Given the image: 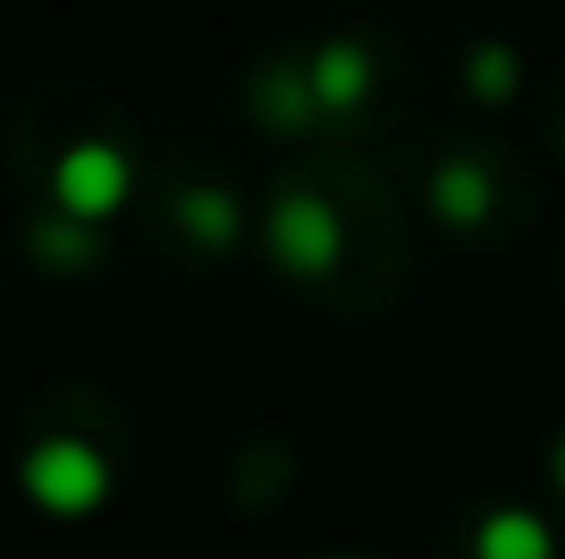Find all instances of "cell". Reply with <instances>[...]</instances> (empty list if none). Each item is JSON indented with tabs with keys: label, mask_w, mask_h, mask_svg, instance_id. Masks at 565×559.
I'll return each instance as SVG.
<instances>
[{
	"label": "cell",
	"mask_w": 565,
	"mask_h": 559,
	"mask_svg": "<svg viewBox=\"0 0 565 559\" xmlns=\"http://www.w3.org/2000/svg\"><path fill=\"white\" fill-rule=\"evenodd\" d=\"M270 251H277L282 271L322 277V271L342 257V224H335V211H329L322 198L296 191V198H282L277 211H270Z\"/></svg>",
	"instance_id": "cell-1"
},
{
	"label": "cell",
	"mask_w": 565,
	"mask_h": 559,
	"mask_svg": "<svg viewBox=\"0 0 565 559\" xmlns=\"http://www.w3.org/2000/svg\"><path fill=\"white\" fill-rule=\"evenodd\" d=\"M53 191H60V204L73 218H106V211L126 204L132 171H126V158L113 145H73L60 158V171H53Z\"/></svg>",
	"instance_id": "cell-2"
},
{
	"label": "cell",
	"mask_w": 565,
	"mask_h": 559,
	"mask_svg": "<svg viewBox=\"0 0 565 559\" xmlns=\"http://www.w3.org/2000/svg\"><path fill=\"white\" fill-rule=\"evenodd\" d=\"M302 86H309V106H322V113H349V106L369 99V86H375V60H369V46H355V40H329V46L302 66Z\"/></svg>",
	"instance_id": "cell-3"
},
{
	"label": "cell",
	"mask_w": 565,
	"mask_h": 559,
	"mask_svg": "<svg viewBox=\"0 0 565 559\" xmlns=\"http://www.w3.org/2000/svg\"><path fill=\"white\" fill-rule=\"evenodd\" d=\"M26 481H33V494H40L46 507H86V500H99V487H106V467H99L86 447H73V441H53V447H40V454H33Z\"/></svg>",
	"instance_id": "cell-4"
},
{
	"label": "cell",
	"mask_w": 565,
	"mask_h": 559,
	"mask_svg": "<svg viewBox=\"0 0 565 559\" xmlns=\"http://www.w3.org/2000/svg\"><path fill=\"white\" fill-rule=\"evenodd\" d=\"M427 198H434V211H440L447 224H480V218L493 211V184H487L480 165H440Z\"/></svg>",
	"instance_id": "cell-5"
},
{
	"label": "cell",
	"mask_w": 565,
	"mask_h": 559,
	"mask_svg": "<svg viewBox=\"0 0 565 559\" xmlns=\"http://www.w3.org/2000/svg\"><path fill=\"white\" fill-rule=\"evenodd\" d=\"M546 527L533 520V514H500V520H487V534H480V559H546Z\"/></svg>",
	"instance_id": "cell-6"
},
{
	"label": "cell",
	"mask_w": 565,
	"mask_h": 559,
	"mask_svg": "<svg viewBox=\"0 0 565 559\" xmlns=\"http://www.w3.org/2000/svg\"><path fill=\"white\" fill-rule=\"evenodd\" d=\"M184 224L204 238V244H231L237 238V204H231V191H184Z\"/></svg>",
	"instance_id": "cell-7"
},
{
	"label": "cell",
	"mask_w": 565,
	"mask_h": 559,
	"mask_svg": "<svg viewBox=\"0 0 565 559\" xmlns=\"http://www.w3.org/2000/svg\"><path fill=\"white\" fill-rule=\"evenodd\" d=\"M513 80H520V60H513L507 46H480V53H467V86H473L480 99H507Z\"/></svg>",
	"instance_id": "cell-8"
}]
</instances>
